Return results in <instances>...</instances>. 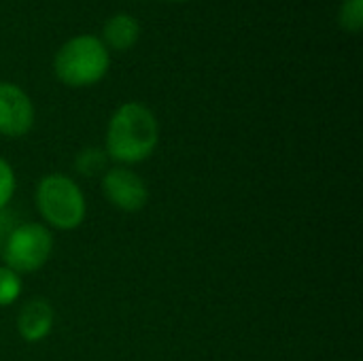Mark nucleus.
I'll use <instances>...</instances> for the list:
<instances>
[{
    "instance_id": "8",
    "label": "nucleus",
    "mask_w": 363,
    "mask_h": 361,
    "mask_svg": "<svg viewBox=\"0 0 363 361\" xmlns=\"http://www.w3.org/2000/svg\"><path fill=\"white\" fill-rule=\"evenodd\" d=\"M102 36H104V47L108 49H117V51H123V49H130L136 45L138 36H140V23L132 17V15H115L111 17L106 23H104V30H102Z\"/></svg>"
},
{
    "instance_id": "9",
    "label": "nucleus",
    "mask_w": 363,
    "mask_h": 361,
    "mask_svg": "<svg viewBox=\"0 0 363 361\" xmlns=\"http://www.w3.org/2000/svg\"><path fill=\"white\" fill-rule=\"evenodd\" d=\"M338 21L347 32H362L363 28V0H342L338 11Z\"/></svg>"
},
{
    "instance_id": "5",
    "label": "nucleus",
    "mask_w": 363,
    "mask_h": 361,
    "mask_svg": "<svg viewBox=\"0 0 363 361\" xmlns=\"http://www.w3.org/2000/svg\"><path fill=\"white\" fill-rule=\"evenodd\" d=\"M102 191H104L106 200L123 213L140 211L149 198L145 181L128 168L106 170L102 177Z\"/></svg>"
},
{
    "instance_id": "4",
    "label": "nucleus",
    "mask_w": 363,
    "mask_h": 361,
    "mask_svg": "<svg viewBox=\"0 0 363 361\" xmlns=\"http://www.w3.org/2000/svg\"><path fill=\"white\" fill-rule=\"evenodd\" d=\"M51 251L53 236L49 234V230L38 223H23L9 234L2 257L9 270L17 274H28L43 268Z\"/></svg>"
},
{
    "instance_id": "12",
    "label": "nucleus",
    "mask_w": 363,
    "mask_h": 361,
    "mask_svg": "<svg viewBox=\"0 0 363 361\" xmlns=\"http://www.w3.org/2000/svg\"><path fill=\"white\" fill-rule=\"evenodd\" d=\"M13 191H15L13 168L6 164V160L0 157V209H4L9 204V200L13 198Z\"/></svg>"
},
{
    "instance_id": "13",
    "label": "nucleus",
    "mask_w": 363,
    "mask_h": 361,
    "mask_svg": "<svg viewBox=\"0 0 363 361\" xmlns=\"http://www.w3.org/2000/svg\"><path fill=\"white\" fill-rule=\"evenodd\" d=\"M172 2H185V0H172Z\"/></svg>"
},
{
    "instance_id": "1",
    "label": "nucleus",
    "mask_w": 363,
    "mask_h": 361,
    "mask_svg": "<svg viewBox=\"0 0 363 361\" xmlns=\"http://www.w3.org/2000/svg\"><path fill=\"white\" fill-rule=\"evenodd\" d=\"M160 128L155 115L138 102L115 111L106 130V155L121 164L145 162L157 147Z\"/></svg>"
},
{
    "instance_id": "10",
    "label": "nucleus",
    "mask_w": 363,
    "mask_h": 361,
    "mask_svg": "<svg viewBox=\"0 0 363 361\" xmlns=\"http://www.w3.org/2000/svg\"><path fill=\"white\" fill-rule=\"evenodd\" d=\"M106 160H108L106 151H100V149H85V151L79 153L74 166H77V170H79L81 174L94 177V174H98V172L104 170Z\"/></svg>"
},
{
    "instance_id": "3",
    "label": "nucleus",
    "mask_w": 363,
    "mask_h": 361,
    "mask_svg": "<svg viewBox=\"0 0 363 361\" xmlns=\"http://www.w3.org/2000/svg\"><path fill=\"white\" fill-rule=\"evenodd\" d=\"M36 209L57 230H74L85 219V198L79 185L64 174H49L38 183Z\"/></svg>"
},
{
    "instance_id": "7",
    "label": "nucleus",
    "mask_w": 363,
    "mask_h": 361,
    "mask_svg": "<svg viewBox=\"0 0 363 361\" xmlns=\"http://www.w3.org/2000/svg\"><path fill=\"white\" fill-rule=\"evenodd\" d=\"M53 309L47 300L34 298L23 304L17 315V332L26 343L43 340L53 328Z\"/></svg>"
},
{
    "instance_id": "6",
    "label": "nucleus",
    "mask_w": 363,
    "mask_h": 361,
    "mask_svg": "<svg viewBox=\"0 0 363 361\" xmlns=\"http://www.w3.org/2000/svg\"><path fill=\"white\" fill-rule=\"evenodd\" d=\"M32 123L34 106L28 94L13 83H0V134L19 138L30 132Z\"/></svg>"
},
{
    "instance_id": "11",
    "label": "nucleus",
    "mask_w": 363,
    "mask_h": 361,
    "mask_svg": "<svg viewBox=\"0 0 363 361\" xmlns=\"http://www.w3.org/2000/svg\"><path fill=\"white\" fill-rule=\"evenodd\" d=\"M21 294V279L9 268H0V306L13 304Z\"/></svg>"
},
{
    "instance_id": "2",
    "label": "nucleus",
    "mask_w": 363,
    "mask_h": 361,
    "mask_svg": "<svg viewBox=\"0 0 363 361\" xmlns=\"http://www.w3.org/2000/svg\"><path fill=\"white\" fill-rule=\"evenodd\" d=\"M108 49L96 36L83 34L66 40L53 60L55 77L70 87L98 83L108 70Z\"/></svg>"
}]
</instances>
